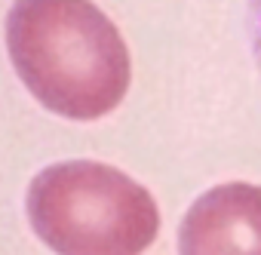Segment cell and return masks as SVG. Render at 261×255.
Wrapping results in <instances>:
<instances>
[{
	"label": "cell",
	"instance_id": "1",
	"mask_svg": "<svg viewBox=\"0 0 261 255\" xmlns=\"http://www.w3.org/2000/svg\"><path fill=\"white\" fill-rule=\"evenodd\" d=\"M7 53L25 89L65 120H98L129 92L133 59L92 0H16Z\"/></svg>",
	"mask_w": 261,
	"mask_h": 255
},
{
	"label": "cell",
	"instance_id": "4",
	"mask_svg": "<svg viewBox=\"0 0 261 255\" xmlns=\"http://www.w3.org/2000/svg\"><path fill=\"white\" fill-rule=\"evenodd\" d=\"M249 34H252V53L261 71V0H249Z\"/></svg>",
	"mask_w": 261,
	"mask_h": 255
},
{
	"label": "cell",
	"instance_id": "2",
	"mask_svg": "<svg viewBox=\"0 0 261 255\" xmlns=\"http://www.w3.org/2000/svg\"><path fill=\"white\" fill-rule=\"evenodd\" d=\"M37 240L56 255H142L160 234V209L145 185L95 160L40 169L25 197Z\"/></svg>",
	"mask_w": 261,
	"mask_h": 255
},
{
	"label": "cell",
	"instance_id": "3",
	"mask_svg": "<svg viewBox=\"0 0 261 255\" xmlns=\"http://www.w3.org/2000/svg\"><path fill=\"white\" fill-rule=\"evenodd\" d=\"M178 255H261V188L227 182L191 203Z\"/></svg>",
	"mask_w": 261,
	"mask_h": 255
}]
</instances>
